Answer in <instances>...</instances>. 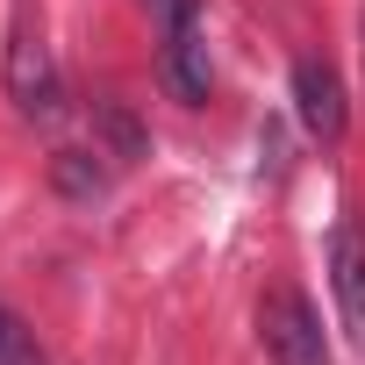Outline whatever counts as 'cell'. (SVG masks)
Returning <instances> with one entry per match:
<instances>
[{"label":"cell","instance_id":"277c9868","mask_svg":"<svg viewBox=\"0 0 365 365\" xmlns=\"http://www.w3.org/2000/svg\"><path fill=\"white\" fill-rule=\"evenodd\" d=\"M294 108H301V129L315 143H336L344 136V79L322 58H301L294 65Z\"/></svg>","mask_w":365,"mask_h":365},{"label":"cell","instance_id":"3957f363","mask_svg":"<svg viewBox=\"0 0 365 365\" xmlns=\"http://www.w3.org/2000/svg\"><path fill=\"white\" fill-rule=\"evenodd\" d=\"M165 79L179 86V101H208V36H201V8L172 0L165 8Z\"/></svg>","mask_w":365,"mask_h":365},{"label":"cell","instance_id":"6da1fadb","mask_svg":"<svg viewBox=\"0 0 365 365\" xmlns=\"http://www.w3.org/2000/svg\"><path fill=\"white\" fill-rule=\"evenodd\" d=\"M8 93L29 122H58V65H51V43H43V22L29 8H15V29H8Z\"/></svg>","mask_w":365,"mask_h":365},{"label":"cell","instance_id":"9c48e42d","mask_svg":"<svg viewBox=\"0 0 365 365\" xmlns=\"http://www.w3.org/2000/svg\"><path fill=\"white\" fill-rule=\"evenodd\" d=\"M150 8H172V0H150Z\"/></svg>","mask_w":365,"mask_h":365},{"label":"cell","instance_id":"8992f818","mask_svg":"<svg viewBox=\"0 0 365 365\" xmlns=\"http://www.w3.org/2000/svg\"><path fill=\"white\" fill-rule=\"evenodd\" d=\"M93 136L108 143L101 158H115V165H136V158H150V136H143V122H136L122 101H93Z\"/></svg>","mask_w":365,"mask_h":365},{"label":"cell","instance_id":"7a4b0ae2","mask_svg":"<svg viewBox=\"0 0 365 365\" xmlns=\"http://www.w3.org/2000/svg\"><path fill=\"white\" fill-rule=\"evenodd\" d=\"M258 344L272 365H329V344H322V322L308 308V294L294 287H272L258 301Z\"/></svg>","mask_w":365,"mask_h":365},{"label":"cell","instance_id":"ba28073f","mask_svg":"<svg viewBox=\"0 0 365 365\" xmlns=\"http://www.w3.org/2000/svg\"><path fill=\"white\" fill-rule=\"evenodd\" d=\"M0 365H29V336H22V322L0 308Z\"/></svg>","mask_w":365,"mask_h":365},{"label":"cell","instance_id":"5b68a950","mask_svg":"<svg viewBox=\"0 0 365 365\" xmlns=\"http://www.w3.org/2000/svg\"><path fill=\"white\" fill-rule=\"evenodd\" d=\"M329 287H336L344 329L365 336V230L358 222H336L329 230Z\"/></svg>","mask_w":365,"mask_h":365},{"label":"cell","instance_id":"52a82bcc","mask_svg":"<svg viewBox=\"0 0 365 365\" xmlns=\"http://www.w3.org/2000/svg\"><path fill=\"white\" fill-rule=\"evenodd\" d=\"M101 150H58L51 158V179H58V194L65 201H101L108 194V165H93Z\"/></svg>","mask_w":365,"mask_h":365}]
</instances>
